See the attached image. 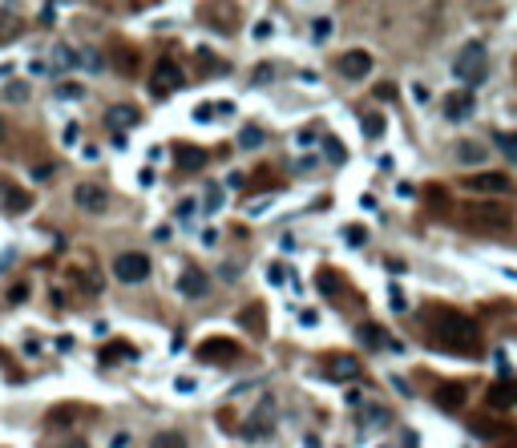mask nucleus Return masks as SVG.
Returning <instances> with one entry per match:
<instances>
[{
	"mask_svg": "<svg viewBox=\"0 0 517 448\" xmlns=\"http://www.w3.org/2000/svg\"><path fill=\"white\" fill-rule=\"evenodd\" d=\"M0 198H4V206L8 210H29L32 206V198L25 190H13V194H0Z\"/></svg>",
	"mask_w": 517,
	"mask_h": 448,
	"instance_id": "21",
	"label": "nucleus"
},
{
	"mask_svg": "<svg viewBox=\"0 0 517 448\" xmlns=\"http://www.w3.org/2000/svg\"><path fill=\"white\" fill-rule=\"evenodd\" d=\"M53 16H57V8H53V4H45V8H41V20H45V25H53Z\"/></svg>",
	"mask_w": 517,
	"mask_h": 448,
	"instance_id": "43",
	"label": "nucleus"
},
{
	"mask_svg": "<svg viewBox=\"0 0 517 448\" xmlns=\"http://www.w3.org/2000/svg\"><path fill=\"white\" fill-rule=\"evenodd\" d=\"M53 57H57V69H69V65H77V57H73V48H69V45H57V48H53Z\"/></svg>",
	"mask_w": 517,
	"mask_h": 448,
	"instance_id": "26",
	"label": "nucleus"
},
{
	"mask_svg": "<svg viewBox=\"0 0 517 448\" xmlns=\"http://www.w3.org/2000/svg\"><path fill=\"white\" fill-rule=\"evenodd\" d=\"M485 158H489V154H485L481 142H461L457 145V162H461V166H481Z\"/></svg>",
	"mask_w": 517,
	"mask_h": 448,
	"instance_id": "15",
	"label": "nucleus"
},
{
	"mask_svg": "<svg viewBox=\"0 0 517 448\" xmlns=\"http://www.w3.org/2000/svg\"><path fill=\"white\" fill-rule=\"evenodd\" d=\"M364 424L380 433V428H388V424H392V416H388V408H368V416H364Z\"/></svg>",
	"mask_w": 517,
	"mask_h": 448,
	"instance_id": "18",
	"label": "nucleus"
},
{
	"mask_svg": "<svg viewBox=\"0 0 517 448\" xmlns=\"http://www.w3.org/2000/svg\"><path fill=\"white\" fill-rule=\"evenodd\" d=\"M4 101H13V105L29 101V85H25V81H13V85H4Z\"/></svg>",
	"mask_w": 517,
	"mask_h": 448,
	"instance_id": "20",
	"label": "nucleus"
},
{
	"mask_svg": "<svg viewBox=\"0 0 517 448\" xmlns=\"http://www.w3.org/2000/svg\"><path fill=\"white\" fill-rule=\"evenodd\" d=\"M271 37V20H258L255 25V41H267Z\"/></svg>",
	"mask_w": 517,
	"mask_h": 448,
	"instance_id": "34",
	"label": "nucleus"
},
{
	"mask_svg": "<svg viewBox=\"0 0 517 448\" xmlns=\"http://www.w3.org/2000/svg\"><path fill=\"white\" fill-rule=\"evenodd\" d=\"M452 73H457V81H465L469 89H473V85H481V81H485V45H481V41H469V45L457 53Z\"/></svg>",
	"mask_w": 517,
	"mask_h": 448,
	"instance_id": "2",
	"label": "nucleus"
},
{
	"mask_svg": "<svg viewBox=\"0 0 517 448\" xmlns=\"http://www.w3.org/2000/svg\"><path fill=\"white\" fill-rule=\"evenodd\" d=\"M311 37H315V41H327V37H332V20H327V16L311 20Z\"/></svg>",
	"mask_w": 517,
	"mask_h": 448,
	"instance_id": "28",
	"label": "nucleus"
},
{
	"mask_svg": "<svg viewBox=\"0 0 517 448\" xmlns=\"http://www.w3.org/2000/svg\"><path fill=\"white\" fill-rule=\"evenodd\" d=\"M412 97H417V101H428V85H420L417 81V85H412Z\"/></svg>",
	"mask_w": 517,
	"mask_h": 448,
	"instance_id": "39",
	"label": "nucleus"
},
{
	"mask_svg": "<svg viewBox=\"0 0 517 448\" xmlns=\"http://www.w3.org/2000/svg\"><path fill=\"white\" fill-rule=\"evenodd\" d=\"M32 178H37V182H45V178H53V166H37V170H32Z\"/></svg>",
	"mask_w": 517,
	"mask_h": 448,
	"instance_id": "38",
	"label": "nucleus"
},
{
	"mask_svg": "<svg viewBox=\"0 0 517 448\" xmlns=\"http://www.w3.org/2000/svg\"><path fill=\"white\" fill-rule=\"evenodd\" d=\"M182 69H178V61L174 57H158L154 61V69H150V89L158 97H166V93H174V89H182Z\"/></svg>",
	"mask_w": 517,
	"mask_h": 448,
	"instance_id": "4",
	"label": "nucleus"
},
{
	"mask_svg": "<svg viewBox=\"0 0 517 448\" xmlns=\"http://www.w3.org/2000/svg\"><path fill=\"white\" fill-rule=\"evenodd\" d=\"M473 110H477V97H473V89H457V93H449L445 101H440V113H445L449 121H469V117H473Z\"/></svg>",
	"mask_w": 517,
	"mask_h": 448,
	"instance_id": "7",
	"label": "nucleus"
},
{
	"mask_svg": "<svg viewBox=\"0 0 517 448\" xmlns=\"http://www.w3.org/2000/svg\"><path fill=\"white\" fill-rule=\"evenodd\" d=\"M323 150H327V162H343V158H348L343 142H336V138H323Z\"/></svg>",
	"mask_w": 517,
	"mask_h": 448,
	"instance_id": "24",
	"label": "nucleus"
},
{
	"mask_svg": "<svg viewBox=\"0 0 517 448\" xmlns=\"http://www.w3.org/2000/svg\"><path fill=\"white\" fill-rule=\"evenodd\" d=\"M380 448H392V444H380Z\"/></svg>",
	"mask_w": 517,
	"mask_h": 448,
	"instance_id": "47",
	"label": "nucleus"
},
{
	"mask_svg": "<svg viewBox=\"0 0 517 448\" xmlns=\"http://www.w3.org/2000/svg\"><path fill=\"white\" fill-rule=\"evenodd\" d=\"M368 73H372V53L368 48H348V53H339V77L364 81Z\"/></svg>",
	"mask_w": 517,
	"mask_h": 448,
	"instance_id": "6",
	"label": "nucleus"
},
{
	"mask_svg": "<svg viewBox=\"0 0 517 448\" xmlns=\"http://www.w3.org/2000/svg\"><path fill=\"white\" fill-rule=\"evenodd\" d=\"M113 275H117V283H145L150 279V258L142 251H122V255L113 258Z\"/></svg>",
	"mask_w": 517,
	"mask_h": 448,
	"instance_id": "3",
	"label": "nucleus"
},
{
	"mask_svg": "<svg viewBox=\"0 0 517 448\" xmlns=\"http://www.w3.org/2000/svg\"><path fill=\"white\" fill-rule=\"evenodd\" d=\"M315 323H320V311H311V307L299 311V327H315Z\"/></svg>",
	"mask_w": 517,
	"mask_h": 448,
	"instance_id": "32",
	"label": "nucleus"
},
{
	"mask_svg": "<svg viewBox=\"0 0 517 448\" xmlns=\"http://www.w3.org/2000/svg\"><path fill=\"white\" fill-rule=\"evenodd\" d=\"M150 448H186V436L182 433H158Z\"/></svg>",
	"mask_w": 517,
	"mask_h": 448,
	"instance_id": "17",
	"label": "nucleus"
},
{
	"mask_svg": "<svg viewBox=\"0 0 517 448\" xmlns=\"http://www.w3.org/2000/svg\"><path fill=\"white\" fill-rule=\"evenodd\" d=\"M303 448H320V436H303Z\"/></svg>",
	"mask_w": 517,
	"mask_h": 448,
	"instance_id": "45",
	"label": "nucleus"
},
{
	"mask_svg": "<svg viewBox=\"0 0 517 448\" xmlns=\"http://www.w3.org/2000/svg\"><path fill=\"white\" fill-rule=\"evenodd\" d=\"M0 142H4V121H0Z\"/></svg>",
	"mask_w": 517,
	"mask_h": 448,
	"instance_id": "46",
	"label": "nucleus"
},
{
	"mask_svg": "<svg viewBox=\"0 0 517 448\" xmlns=\"http://www.w3.org/2000/svg\"><path fill=\"white\" fill-rule=\"evenodd\" d=\"M214 113H218L214 105H198V110H194V121H207V117H214Z\"/></svg>",
	"mask_w": 517,
	"mask_h": 448,
	"instance_id": "35",
	"label": "nucleus"
},
{
	"mask_svg": "<svg viewBox=\"0 0 517 448\" xmlns=\"http://www.w3.org/2000/svg\"><path fill=\"white\" fill-rule=\"evenodd\" d=\"M465 384L461 380H449V384H440L436 388V408H445V412H457L461 404H465Z\"/></svg>",
	"mask_w": 517,
	"mask_h": 448,
	"instance_id": "10",
	"label": "nucleus"
},
{
	"mask_svg": "<svg viewBox=\"0 0 517 448\" xmlns=\"http://www.w3.org/2000/svg\"><path fill=\"white\" fill-rule=\"evenodd\" d=\"M388 295H392V307H396V311H404V295H400V287H396V283H392V287H388Z\"/></svg>",
	"mask_w": 517,
	"mask_h": 448,
	"instance_id": "33",
	"label": "nucleus"
},
{
	"mask_svg": "<svg viewBox=\"0 0 517 448\" xmlns=\"http://www.w3.org/2000/svg\"><path fill=\"white\" fill-rule=\"evenodd\" d=\"M433 331H436V343H440V348H449V352H473V348H477V339H481L477 323L469 319V315H457V311L436 315Z\"/></svg>",
	"mask_w": 517,
	"mask_h": 448,
	"instance_id": "1",
	"label": "nucleus"
},
{
	"mask_svg": "<svg viewBox=\"0 0 517 448\" xmlns=\"http://www.w3.org/2000/svg\"><path fill=\"white\" fill-rule=\"evenodd\" d=\"M283 275H287V271H283V267H275V263H271V267H267V279H271V283H279Z\"/></svg>",
	"mask_w": 517,
	"mask_h": 448,
	"instance_id": "40",
	"label": "nucleus"
},
{
	"mask_svg": "<svg viewBox=\"0 0 517 448\" xmlns=\"http://www.w3.org/2000/svg\"><path fill=\"white\" fill-rule=\"evenodd\" d=\"M178 214H182V218H186V214H194V202H190V198H182V202H178Z\"/></svg>",
	"mask_w": 517,
	"mask_h": 448,
	"instance_id": "41",
	"label": "nucleus"
},
{
	"mask_svg": "<svg viewBox=\"0 0 517 448\" xmlns=\"http://www.w3.org/2000/svg\"><path fill=\"white\" fill-rule=\"evenodd\" d=\"M202 206H207V214H218V210H223V190H218V186H214V190H207Z\"/></svg>",
	"mask_w": 517,
	"mask_h": 448,
	"instance_id": "27",
	"label": "nucleus"
},
{
	"mask_svg": "<svg viewBox=\"0 0 517 448\" xmlns=\"http://www.w3.org/2000/svg\"><path fill=\"white\" fill-rule=\"evenodd\" d=\"M404 444H408V448H420V436H417V433H408V436H404Z\"/></svg>",
	"mask_w": 517,
	"mask_h": 448,
	"instance_id": "44",
	"label": "nucleus"
},
{
	"mask_svg": "<svg viewBox=\"0 0 517 448\" xmlns=\"http://www.w3.org/2000/svg\"><path fill=\"white\" fill-rule=\"evenodd\" d=\"M73 202L81 210H89V214H105L110 210V190L97 186V182H81L77 190H73Z\"/></svg>",
	"mask_w": 517,
	"mask_h": 448,
	"instance_id": "5",
	"label": "nucleus"
},
{
	"mask_svg": "<svg viewBox=\"0 0 517 448\" xmlns=\"http://www.w3.org/2000/svg\"><path fill=\"white\" fill-rule=\"evenodd\" d=\"M355 339H360L364 348H388V343H392V339L384 336V327H376V323H360V327H355Z\"/></svg>",
	"mask_w": 517,
	"mask_h": 448,
	"instance_id": "14",
	"label": "nucleus"
},
{
	"mask_svg": "<svg viewBox=\"0 0 517 448\" xmlns=\"http://www.w3.org/2000/svg\"><path fill=\"white\" fill-rule=\"evenodd\" d=\"M105 121H110V129L117 126V129H133L138 126V110L133 105H110L105 110Z\"/></svg>",
	"mask_w": 517,
	"mask_h": 448,
	"instance_id": "13",
	"label": "nucleus"
},
{
	"mask_svg": "<svg viewBox=\"0 0 517 448\" xmlns=\"http://www.w3.org/2000/svg\"><path fill=\"white\" fill-rule=\"evenodd\" d=\"M110 448H129V433H117V436L110 440Z\"/></svg>",
	"mask_w": 517,
	"mask_h": 448,
	"instance_id": "37",
	"label": "nucleus"
},
{
	"mask_svg": "<svg viewBox=\"0 0 517 448\" xmlns=\"http://www.w3.org/2000/svg\"><path fill=\"white\" fill-rule=\"evenodd\" d=\"M509 186H513V182L505 174H473L469 178V190L473 194H505Z\"/></svg>",
	"mask_w": 517,
	"mask_h": 448,
	"instance_id": "11",
	"label": "nucleus"
},
{
	"mask_svg": "<svg viewBox=\"0 0 517 448\" xmlns=\"http://www.w3.org/2000/svg\"><path fill=\"white\" fill-rule=\"evenodd\" d=\"M57 352H73V336H61V339H57Z\"/></svg>",
	"mask_w": 517,
	"mask_h": 448,
	"instance_id": "42",
	"label": "nucleus"
},
{
	"mask_svg": "<svg viewBox=\"0 0 517 448\" xmlns=\"http://www.w3.org/2000/svg\"><path fill=\"white\" fill-rule=\"evenodd\" d=\"M364 138H384V117H364Z\"/></svg>",
	"mask_w": 517,
	"mask_h": 448,
	"instance_id": "25",
	"label": "nucleus"
},
{
	"mask_svg": "<svg viewBox=\"0 0 517 448\" xmlns=\"http://www.w3.org/2000/svg\"><path fill=\"white\" fill-rule=\"evenodd\" d=\"M343 239L352 242V246H360V242H364V230H360V226H352V230H348V235H343Z\"/></svg>",
	"mask_w": 517,
	"mask_h": 448,
	"instance_id": "36",
	"label": "nucleus"
},
{
	"mask_svg": "<svg viewBox=\"0 0 517 448\" xmlns=\"http://www.w3.org/2000/svg\"><path fill=\"white\" fill-rule=\"evenodd\" d=\"M235 355H239V348H235L230 339H207V343L198 348V360H202V364H230Z\"/></svg>",
	"mask_w": 517,
	"mask_h": 448,
	"instance_id": "9",
	"label": "nucleus"
},
{
	"mask_svg": "<svg viewBox=\"0 0 517 448\" xmlns=\"http://www.w3.org/2000/svg\"><path fill=\"white\" fill-rule=\"evenodd\" d=\"M517 396V388L513 384H497L493 392H489V404H509Z\"/></svg>",
	"mask_w": 517,
	"mask_h": 448,
	"instance_id": "23",
	"label": "nucleus"
},
{
	"mask_svg": "<svg viewBox=\"0 0 517 448\" xmlns=\"http://www.w3.org/2000/svg\"><path fill=\"white\" fill-rule=\"evenodd\" d=\"M174 287L182 291L186 299H202V295L210 291V279H207L202 271H198V267H182V275H178V283H174Z\"/></svg>",
	"mask_w": 517,
	"mask_h": 448,
	"instance_id": "8",
	"label": "nucleus"
},
{
	"mask_svg": "<svg viewBox=\"0 0 517 448\" xmlns=\"http://www.w3.org/2000/svg\"><path fill=\"white\" fill-rule=\"evenodd\" d=\"M174 162H178V170H186V174H198V170H202V166L210 162V154H207V150H198V145H178Z\"/></svg>",
	"mask_w": 517,
	"mask_h": 448,
	"instance_id": "12",
	"label": "nucleus"
},
{
	"mask_svg": "<svg viewBox=\"0 0 517 448\" xmlns=\"http://www.w3.org/2000/svg\"><path fill=\"white\" fill-rule=\"evenodd\" d=\"M239 145H242V150H258V145H263V129H258V126H247L239 133Z\"/></svg>",
	"mask_w": 517,
	"mask_h": 448,
	"instance_id": "19",
	"label": "nucleus"
},
{
	"mask_svg": "<svg viewBox=\"0 0 517 448\" xmlns=\"http://www.w3.org/2000/svg\"><path fill=\"white\" fill-rule=\"evenodd\" d=\"M57 93H61L65 101H77V97H85V89H81V85H73V81H65V85L57 89Z\"/></svg>",
	"mask_w": 517,
	"mask_h": 448,
	"instance_id": "29",
	"label": "nucleus"
},
{
	"mask_svg": "<svg viewBox=\"0 0 517 448\" xmlns=\"http://www.w3.org/2000/svg\"><path fill=\"white\" fill-rule=\"evenodd\" d=\"M497 145H501V154L517 166V133H497Z\"/></svg>",
	"mask_w": 517,
	"mask_h": 448,
	"instance_id": "22",
	"label": "nucleus"
},
{
	"mask_svg": "<svg viewBox=\"0 0 517 448\" xmlns=\"http://www.w3.org/2000/svg\"><path fill=\"white\" fill-rule=\"evenodd\" d=\"M194 388H198V384H194L190 376H178V380H174V392H182V396H190Z\"/></svg>",
	"mask_w": 517,
	"mask_h": 448,
	"instance_id": "30",
	"label": "nucleus"
},
{
	"mask_svg": "<svg viewBox=\"0 0 517 448\" xmlns=\"http://www.w3.org/2000/svg\"><path fill=\"white\" fill-rule=\"evenodd\" d=\"M8 299H13V303H25V299H29V287H25V283L8 287Z\"/></svg>",
	"mask_w": 517,
	"mask_h": 448,
	"instance_id": "31",
	"label": "nucleus"
},
{
	"mask_svg": "<svg viewBox=\"0 0 517 448\" xmlns=\"http://www.w3.org/2000/svg\"><path fill=\"white\" fill-rule=\"evenodd\" d=\"M332 376L336 380H360V360L355 355H339L336 364H332Z\"/></svg>",
	"mask_w": 517,
	"mask_h": 448,
	"instance_id": "16",
	"label": "nucleus"
}]
</instances>
